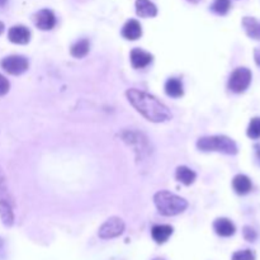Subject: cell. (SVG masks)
<instances>
[{
	"label": "cell",
	"instance_id": "8992f818",
	"mask_svg": "<svg viewBox=\"0 0 260 260\" xmlns=\"http://www.w3.org/2000/svg\"><path fill=\"white\" fill-rule=\"evenodd\" d=\"M123 231H125V224L122 220L118 217H111L101 225L98 234L100 239H113L122 235Z\"/></svg>",
	"mask_w": 260,
	"mask_h": 260
},
{
	"label": "cell",
	"instance_id": "f546056e",
	"mask_svg": "<svg viewBox=\"0 0 260 260\" xmlns=\"http://www.w3.org/2000/svg\"><path fill=\"white\" fill-rule=\"evenodd\" d=\"M188 2H190V3H198V2H199V0H188Z\"/></svg>",
	"mask_w": 260,
	"mask_h": 260
},
{
	"label": "cell",
	"instance_id": "ffe728a7",
	"mask_svg": "<svg viewBox=\"0 0 260 260\" xmlns=\"http://www.w3.org/2000/svg\"><path fill=\"white\" fill-rule=\"evenodd\" d=\"M230 8H231V2L230 0H215L212 4L211 9L219 16H225L229 13Z\"/></svg>",
	"mask_w": 260,
	"mask_h": 260
},
{
	"label": "cell",
	"instance_id": "9a60e30c",
	"mask_svg": "<svg viewBox=\"0 0 260 260\" xmlns=\"http://www.w3.org/2000/svg\"><path fill=\"white\" fill-rule=\"evenodd\" d=\"M165 93L172 98H180L184 94L182 80L178 78H170L165 83Z\"/></svg>",
	"mask_w": 260,
	"mask_h": 260
},
{
	"label": "cell",
	"instance_id": "d4e9b609",
	"mask_svg": "<svg viewBox=\"0 0 260 260\" xmlns=\"http://www.w3.org/2000/svg\"><path fill=\"white\" fill-rule=\"evenodd\" d=\"M7 193V184H6V177H4L3 170L0 169V198L3 197Z\"/></svg>",
	"mask_w": 260,
	"mask_h": 260
},
{
	"label": "cell",
	"instance_id": "4fadbf2b",
	"mask_svg": "<svg viewBox=\"0 0 260 260\" xmlns=\"http://www.w3.org/2000/svg\"><path fill=\"white\" fill-rule=\"evenodd\" d=\"M173 234V227L169 225H155L151 230V236L158 244H164Z\"/></svg>",
	"mask_w": 260,
	"mask_h": 260
},
{
	"label": "cell",
	"instance_id": "7a4b0ae2",
	"mask_svg": "<svg viewBox=\"0 0 260 260\" xmlns=\"http://www.w3.org/2000/svg\"><path fill=\"white\" fill-rule=\"evenodd\" d=\"M153 202H155L158 211L163 216H175V215L184 212L188 207V202L184 198L168 192V190L156 193L153 197Z\"/></svg>",
	"mask_w": 260,
	"mask_h": 260
},
{
	"label": "cell",
	"instance_id": "8fae6325",
	"mask_svg": "<svg viewBox=\"0 0 260 260\" xmlns=\"http://www.w3.org/2000/svg\"><path fill=\"white\" fill-rule=\"evenodd\" d=\"M136 13L141 18H152L158 14V8L150 0H136Z\"/></svg>",
	"mask_w": 260,
	"mask_h": 260
},
{
	"label": "cell",
	"instance_id": "83f0119b",
	"mask_svg": "<svg viewBox=\"0 0 260 260\" xmlns=\"http://www.w3.org/2000/svg\"><path fill=\"white\" fill-rule=\"evenodd\" d=\"M7 3H8V0H0V8H3V7H6Z\"/></svg>",
	"mask_w": 260,
	"mask_h": 260
},
{
	"label": "cell",
	"instance_id": "6da1fadb",
	"mask_svg": "<svg viewBox=\"0 0 260 260\" xmlns=\"http://www.w3.org/2000/svg\"><path fill=\"white\" fill-rule=\"evenodd\" d=\"M128 101L132 104L135 110L151 122H165L172 120V112L169 108L158 100L153 95L138 89H130L126 93Z\"/></svg>",
	"mask_w": 260,
	"mask_h": 260
},
{
	"label": "cell",
	"instance_id": "5b68a950",
	"mask_svg": "<svg viewBox=\"0 0 260 260\" xmlns=\"http://www.w3.org/2000/svg\"><path fill=\"white\" fill-rule=\"evenodd\" d=\"M0 65L11 75H21V74L26 73L29 68L28 60L21 55L8 56L2 60Z\"/></svg>",
	"mask_w": 260,
	"mask_h": 260
},
{
	"label": "cell",
	"instance_id": "3957f363",
	"mask_svg": "<svg viewBox=\"0 0 260 260\" xmlns=\"http://www.w3.org/2000/svg\"><path fill=\"white\" fill-rule=\"evenodd\" d=\"M197 147L203 152L217 151V152L226 153V155H235L237 153V145L234 140L227 136H205L198 140Z\"/></svg>",
	"mask_w": 260,
	"mask_h": 260
},
{
	"label": "cell",
	"instance_id": "484cf974",
	"mask_svg": "<svg viewBox=\"0 0 260 260\" xmlns=\"http://www.w3.org/2000/svg\"><path fill=\"white\" fill-rule=\"evenodd\" d=\"M254 59L257 66H260V48H256L254 51Z\"/></svg>",
	"mask_w": 260,
	"mask_h": 260
},
{
	"label": "cell",
	"instance_id": "603a6c76",
	"mask_svg": "<svg viewBox=\"0 0 260 260\" xmlns=\"http://www.w3.org/2000/svg\"><path fill=\"white\" fill-rule=\"evenodd\" d=\"M9 88H11V84H9L8 79L0 74V96L6 95L9 91Z\"/></svg>",
	"mask_w": 260,
	"mask_h": 260
},
{
	"label": "cell",
	"instance_id": "2e32d148",
	"mask_svg": "<svg viewBox=\"0 0 260 260\" xmlns=\"http://www.w3.org/2000/svg\"><path fill=\"white\" fill-rule=\"evenodd\" d=\"M242 26L247 36L252 39H260V22L252 17H245L242 19Z\"/></svg>",
	"mask_w": 260,
	"mask_h": 260
},
{
	"label": "cell",
	"instance_id": "7402d4cb",
	"mask_svg": "<svg viewBox=\"0 0 260 260\" xmlns=\"http://www.w3.org/2000/svg\"><path fill=\"white\" fill-rule=\"evenodd\" d=\"M232 260H255V254L251 250H240L232 255Z\"/></svg>",
	"mask_w": 260,
	"mask_h": 260
},
{
	"label": "cell",
	"instance_id": "cb8c5ba5",
	"mask_svg": "<svg viewBox=\"0 0 260 260\" xmlns=\"http://www.w3.org/2000/svg\"><path fill=\"white\" fill-rule=\"evenodd\" d=\"M244 237L247 240V241H255V239H256V232H255V230L251 229L250 226H245Z\"/></svg>",
	"mask_w": 260,
	"mask_h": 260
},
{
	"label": "cell",
	"instance_id": "ac0fdd59",
	"mask_svg": "<svg viewBox=\"0 0 260 260\" xmlns=\"http://www.w3.org/2000/svg\"><path fill=\"white\" fill-rule=\"evenodd\" d=\"M89 48H90V42H89V39L83 38L80 39V41L75 42V43L71 46L70 54L74 56V58L81 59L84 58V56L88 55Z\"/></svg>",
	"mask_w": 260,
	"mask_h": 260
},
{
	"label": "cell",
	"instance_id": "30bf717a",
	"mask_svg": "<svg viewBox=\"0 0 260 260\" xmlns=\"http://www.w3.org/2000/svg\"><path fill=\"white\" fill-rule=\"evenodd\" d=\"M122 36L128 41H136L142 36V27L136 19H130L122 28Z\"/></svg>",
	"mask_w": 260,
	"mask_h": 260
},
{
	"label": "cell",
	"instance_id": "4dcf8cb0",
	"mask_svg": "<svg viewBox=\"0 0 260 260\" xmlns=\"http://www.w3.org/2000/svg\"><path fill=\"white\" fill-rule=\"evenodd\" d=\"M153 260H164V259H160V257H158V259H153Z\"/></svg>",
	"mask_w": 260,
	"mask_h": 260
},
{
	"label": "cell",
	"instance_id": "ba28073f",
	"mask_svg": "<svg viewBox=\"0 0 260 260\" xmlns=\"http://www.w3.org/2000/svg\"><path fill=\"white\" fill-rule=\"evenodd\" d=\"M9 41L17 44H27L31 41V31L24 26H14L8 32Z\"/></svg>",
	"mask_w": 260,
	"mask_h": 260
},
{
	"label": "cell",
	"instance_id": "9c48e42d",
	"mask_svg": "<svg viewBox=\"0 0 260 260\" xmlns=\"http://www.w3.org/2000/svg\"><path fill=\"white\" fill-rule=\"evenodd\" d=\"M131 64L135 69H143L152 63V55L141 48H133L131 51Z\"/></svg>",
	"mask_w": 260,
	"mask_h": 260
},
{
	"label": "cell",
	"instance_id": "7c38bea8",
	"mask_svg": "<svg viewBox=\"0 0 260 260\" xmlns=\"http://www.w3.org/2000/svg\"><path fill=\"white\" fill-rule=\"evenodd\" d=\"M214 229L219 236L230 237L235 234L236 227L229 219H217L214 224Z\"/></svg>",
	"mask_w": 260,
	"mask_h": 260
},
{
	"label": "cell",
	"instance_id": "4316f807",
	"mask_svg": "<svg viewBox=\"0 0 260 260\" xmlns=\"http://www.w3.org/2000/svg\"><path fill=\"white\" fill-rule=\"evenodd\" d=\"M255 151H256V156L260 162V143H257V145L255 146Z\"/></svg>",
	"mask_w": 260,
	"mask_h": 260
},
{
	"label": "cell",
	"instance_id": "277c9868",
	"mask_svg": "<svg viewBox=\"0 0 260 260\" xmlns=\"http://www.w3.org/2000/svg\"><path fill=\"white\" fill-rule=\"evenodd\" d=\"M251 83V71L246 68H237L229 79V89L234 93H242Z\"/></svg>",
	"mask_w": 260,
	"mask_h": 260
},
{
	"label": "cell",
	"instance_id": "5bb4252c",
	"mask_svg": "<svg viewBox=\"0 0 260 260\" xmlns=\"http://www.w3.org/2000/svg\"><path fill=\"white\" fill-rule=\"evenodd\" d=\"M232 187H234V190L240 195H245L251 190L252 184L251 180L249 179V177L244 174H239L234 178L232 180Z\"/></svg>",
	"mask_w": 260,
	"mask_h": 260
},
{
	"label": "cell",
	"instance_id": "d6986e66",
	"mask_svg": "<svg viewBox=\"0 0 260 260\" xmlns=\"http://www.w3.org/2000/svg\"><path fill=\"white\" fill-rule=\"evenodd\" d=\"M0 217L6 226H12L14 222V215L12 207L7 199H0Z\"/></svg>",
	"mask_w": 260,
	"mask_h": 260
},
{
	"label": "cell",
	"instance_id": "e0dca14e",
	"mask_svg": "<svg viewBox=\"0 0 260 260\" xmlns=\"http://www.w3.org/2000/svg\"><path fill=\"white\" fill-rule=\"evenodd\" d=\"M175 178H177L178 182L183 183L184 185H190L194 183L197 174L192 169H189V168L179 167L177 172H175Z\"/></svg>",
	"mask_w": 260,
	"mask_h": 260
},
{
	"label": "cell",
	"instance_id": "44dd1931",
	"mask_svg": "<svg viewBox=\"0 0 260 260\" xmlns=\"http://www.w3.org/2000/svg\"><path fill=\"white\" fill-rule=\"evenodd\" d=\"M247 136L252 140L260 138V117H255L250 121L249 127H247Z\"/></svg>",
	"mask_w": 260,
	"mask_h": 260
},
{
	"label": "cell",
	"instance_id": "f1b7e54d",
	"mask_svg": "<svg viewBox=\"0 0 260 260\" xmlns=\"http://www.w3.org/2000/svg\"><path fill=\"white\" fill-rule=\"evenodd\" d=\"M4 32V23L3 22H0V34Z\"/></svg>",
	"mask_w": 260,
	"mask_h": 260
},
{
	"label": "cell",
	"instance_id": "52a82bcc",
	"mask_svg": "<svg viewBox=\"0 0 260 260\" xmlns=\"http://www.w3.org/2000/svg\"><path fill=\"white\" fill-rule=\"evenodd\" d=\"M33 22L41 31H49L56 26V17L49 9H42L33 16Z\"/></svg>",
	"mask_w": 260,
	"mask_h": 260
}]
</instances>
